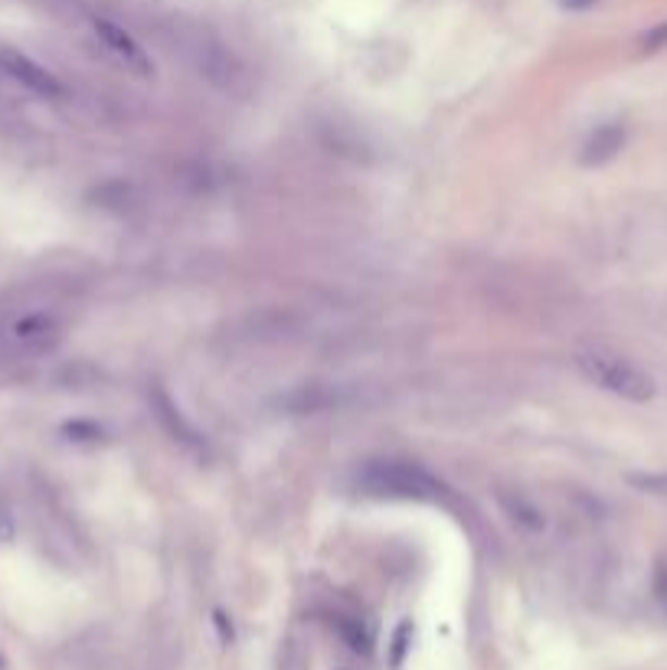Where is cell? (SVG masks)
<instances>
[{
	"label": "cell",
	"mask_w": 667,
	"mask_h": 670,
	"mask_svg": "<svg viewBox=\"0 0 667 670\" xmlns=\"http://www.w3.org/2000/svg\"><path fill=\"white\" fill-rule=\"evenodd\" d=\"M576 367L589 383H595L598 389H605L612 396H621L628 402L654 399V380L638 363H631L628 357H621L615 350L582 347V350H576Z\"/></svg>",
	"instance_id": "1"
},
{
	"label": "cell",
	"mask_w": 667,
	"mask_h": 670,
	"mask_svg": "<svg viewBox=\"0 0 667 670\" xmlns=\"http://www.w3.org/2000/svg\"><path fill=\"white\" fill-rule=\"evenodd\" d=\"M367 494L403 497V500H442L445 484L412 461H370L360 474Z\"/></svg>",
	"instance_id": "2"
},
{
	"label": "cell",
	"mask_w": 667,
	"mask_h": 670,
	"mask_svg": "<svg viewBox=\"0 0 667 670\" xmlns=\"http://www.w3.org/2000/svg\"><path fill=\"white\" fill-rule=\"evenodd\" d=\"M92 30H96V37L102 40V47H106L125 70H132V73H138V76H151V73H155L151 57L145 53V47H141L125 27H119L115 21L99 17V21L92 24Z\"/></svg>",
	"instance_id": "3"
},
{
	"label": "cell",
	"mask_w": 667,
	"mask_h": 670,
	"mask_svg": "<svg viewBox=\"0 0 667 670\" xmlns=\"http://www.w3.org/2000/svg\"><path fill=\"white\" fill-rule=\"evenodd\" d=\"M0 70H4L11 79L24 83L27 89H34L37 96L53 99V96H60V92H63V86L57 83V76H50L44 66H37V63H34L30 57H24V53L4 50V53H0Z\"/></svg>",
	"instance_id": "4"
},
{
	"label": "cell",
	"mask_w": 667,
	"mask_h": 670,
	"mask_svg": "<svg viewBox=\"0 0 667 670\" xmlns=\"http://www.w3.org/2000/svg\"><path fill=\"white\" fill-rule=\"evenodd\" d=\"M625 141H628L625 125H618V122L598 125V128L585 138L582 154H579V164H582V167H602V164H608L612 158H618V151L625 148Z\"/></svg>",
	"instance_id": "5"
},
{
	"label": "cell",
	"mask_w": 667,
	"mask_h": 670,
	"mask_svg": "<svg viewBox=\"0 0 667 670\" xmlns=\"http://www.w3.org/2000/svg\"><path fill=\"white\" fill-rule=\"evenodd\" d=\"M501 504H504V510H507V517L514 523H520L527 530H543L546 526L543 510L530 497H523V494H501Z\"/></svg>",
	"instance_id": "6"
},
{
	"label": "cell",
	"mask_w": 667,
	"mask_h": 670,
	"mask_svg": "<svg viewBox=\"0 0 667 670\" xmlns=\"http://www.w3.org/2000/svg\"><path fill=\"white\" fill-rule=\"evenodd\" d=\"M155 402H158V409H161V419H168V422H171V432H174V435H181L184 442H190V438H194V432H190V425L177 415L181 409H174V406H171V399H168L161 389L155 393Z\"/></svg>",
	"instance_id": "7"
},
{
	"label": "cell",
	"mask_w": 667,
	"mask_h": 670,
	"mask_svg": "<svg viewBox=\"0 0 667 670\" xmlns=\"http://www.w3.org/2000/svg\"><path fill=\"white\" fill-rule=\"evenodd\" d=\"M638 47H641L644 53H657V50H664V47H667V21H660L657 27L644 30L641 40H638Z\"/></svg>",
	"instance_id": "8"
},
{
	"label": "cell",
	"mask_w": 667,
	"mask_h": 670,
	"mask_svg": "<svg viewBox=\"0 0 667 670\" xmlns=\"http://www.w3.org/2000/svg\"><path fill=\"white\" fill-rule=\"evenodd\" d=\"M559 4L566 11H589V8H595V0H559Z\"/></svg>",
	"instance_id": "9"
},
{
	"label": "cell",
	"mask_w": 667,
	"mask_h": 670,
	"mask_svg": "<svg viewBox=\"0 0 667 670\" xmlns=\"http://www.w3.org/2000/svg\"><path fill=\"white\" fill-rule=\"evenodd\" d=\"M657 598L667 605V569H664V572H657Z\"/></svg>",
	"instance_id": "10"
}]
</instances>
